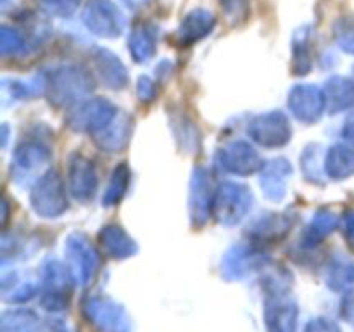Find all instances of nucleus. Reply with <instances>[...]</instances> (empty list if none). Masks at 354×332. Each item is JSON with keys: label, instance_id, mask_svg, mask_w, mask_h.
I'll return each instance as SVG.
<instances>
[{"label": "nucleus", "instance_id": "obj_1", "mask_svg": "<svg viewBox=\"0 0 354 332\" xmlns=\"http://www.w3.org/2000/svg\"><path fill=\"white\" fill-rule=\"evenodd\" d=\"M334 169L337 175L346 176L354 172V149L341 147L334 154Z\"/></svg>", "mask_w": 354, "mask_h": 332}, {"label": "nucleus", "instance_id": "obj_2", "mask_svg": "<svg viewBox=\"0 0 354 332\" xmlns=\"http://www.w3.org/2000/svg\"><path fill=\"white\" fill-rule=\"evenodd\" d=\"M306 332H341L334 322L328 320H315L308 325Z\"/></svg>", "mask_w": 354, "mask_h": 332}, {"label": "nucleus", "instance_id": "obj_3", "mask_svg": "<svg viewBox=\"0 0 354 332\" xmlns=\"http://www.w3.org/2000/svg\"><path fill=\"white\" fill-rule=\"evenodd\" d=\"M346 130H348V135H349V138H351V140H354V114L351 116V120H349V123H348V128H346Z\"/></svg>", "mask_w": 354, "mask_h": 332}]
</instances>
